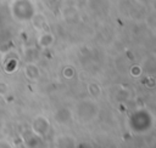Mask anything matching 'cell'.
<instances>
[{
  "instance_id": "1",
  "label": "cell",
  "mask_w": 156,
  "mask_h": 148,
  "mask_svg": "<svg viewBox=\"0 0 156 148\" xmlns=\"http://www.w3.org/2000/svg\"><path fill=\"white\" fill-rule=\"evenodd\" d=\"M26 74H27V76L30 78V79H37L38 75H39V72H38V69H37L33 64H28V66L26 67Z\"/></svg>"
},
{
  "instance_id": "2",
  "label": "cell",
  "mask_w": 156,
  "mask_h": 148,
  "mask_svg": "<svg viewBox=\"0 0 156 148\" xmlns=\"http://www.w3.org/2000/svg\"><path fill=\"white\" fill-rule=\"evenodd\" d=\"M7 92V85L5 82H0V95H6Z\"/></svg>"
}]
</instances>
